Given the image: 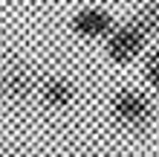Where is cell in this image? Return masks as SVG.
<instances>
[{
    "label": "cell",
    "instance_id": "8992f818",
    "mask_svg": "<svg viewBox=\"0 0 159 157\" xmlns=\"http://www.w3.org/2000/svg\"><path fill=\"white\" fill-rule=\"evenodd\" d=\"M130 21L151 41H159V0H139L133 15H130Z\"/></svg>",
    "mask_w": 159,
    "mask_h": 157
},
{
    "label": "cell",
    "instance_id": "277c9868",
    "mask_svg": "<svg viewBox=\"0 0 159 157\" xmlns=\"http://www.w3.org/2000/svg\"><path fill=\"white\" fill-rule=\"evenodd\" d=\"M116 26V17H113V12L110 9H104V6H81L75 15H72V21H70V29H72V35L75 38H81V41H104L107 38V32Z\"/></svg>",
    "mask_w": 159,
    "mask_h": 157
},
{
    "label": "cell",
    "instance_id": "52a82bcc",
    "mask_svg": "<svg viewBox=\"0 0 159 157\" xmlns=\"http://www.w3.org/2000/svg\"><path fill=\"white\" fill-rule=\"evenodd\" d=\"M139 76H142V85L159 99V41H153L139 58Z\"/></svg>",
    "mask_w": 159,
    "mask_h": 157
},
{
    "label": "cell",
    "instance_id": "5b68a950",
    "mask_svg": "<svg viewBox=\"0 0 159 157\" xmlns=\"http://www.w3.org/2000/svg\"><path fill=\"white\" fill-rule=\"evenodd\" d=\"M38 102L46 110H70L78 99V85L64 73H46L38 81Z\"/></svg>",
    "mask_w": 159,
    "mask_h": 157
},
{
    "label": "cell",
    "instance_id": "7a4b0ae2",
    "mask_svg": "<svg viewBox=\"0 0 159 157\" xmlns=\"http://www.w3.org/2000/svg\"><path fill=\"white\" fill-rule=\"evenodd\" d=\"M151 44L153 41L127 17L121 23L116 21V26L107 32V38L101 41V52L113 67H130V64H139V58L145 55V50Z\"/></svg>",
    "mask_w": 159,
    "mask_h": 157
},
{
    "label": "cell",
    "instance_id": "6da1fadb",
    "mask_svg": "<svg viewBox=\"0 0 159 157\" xmlns=\"http://www.w3.org/2000/svg\"><path fill=\"white\" fill-rule=\"evenodd\" d=\"M107 116L125 134H148L159 116L156 96L145 85H119L107 99Z\"/></svg>",
    "mask_w": 159,
    "mask_h": 157
},
{
    "label": "cell",
    "instance_id": "3957f363",
    "mask_svg": "<svg viewBox=\"0 0 159 157\" xmlns=\"http://www.w3.org/2000/svg\"><path fill=\"white\" fill-rule=\"evenodd\" d=\"M41 76L20 55H9L0 61V99L9 105H23L38 96Z\"/></svg>",
    "mask_w": 159,
    "mask_h": 157
}]
</instances>
